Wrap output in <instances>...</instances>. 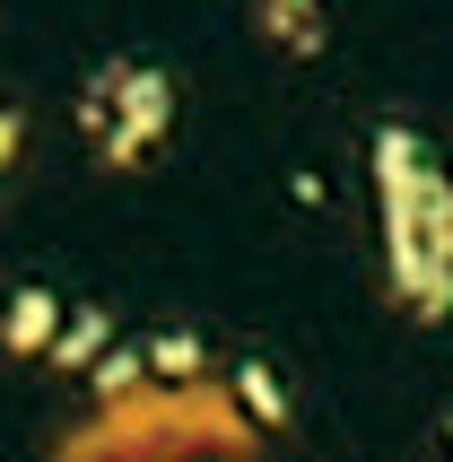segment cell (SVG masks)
<instances>
[{
  "instance_id": "5",
  "label": "cell",
  "mask_w": 453,
  "mask_h": 462,
  "mask_svg": "<svg viewBox=\"0 0 453 462\" xmlns=\"http://www.w3.org/2000/svg\"><path fill=\"white\" fill-rule=\"evenodd\" d=\"M97 349H105V323H97V314H70V323H61V340H52V358H61V366L97 358Z\"/></svg>"
},
{
  "instance_id": "4",
  "label": "cell",
  "mask_w": 453,
  "mask_h": 462,
  "mask_svg": "<svg viewBox=\"0 0 453 462\" xmlns=\"http://www.w3.org/2000/svg\"><path fill=\"white\" fill-rule=\"evenodd\" d=\"M262 26H271V44H288V52L323 44V9H314V0H262Z\"/></svg>"
},
{
  "instance_id": "6",
  "label": "cell",
  "mask_w": 453,
  "mask_h": 462,
  "mask_svg": "<svg viewBox=\"0 0 453 462\" xmlns=\"http://www.w3.org/2000/svg\"><path fill=\"white\" fill-rule=\"evenodd\" d=\"M18 140H26V123H18V114H9V105H0V175L18 166Z\"/></svg>"
},
{
  "instance_id": "1",
  "label": "cell",
  "mask_w": 453,
  "mask_h": 462,
  "mask_svg": "<svg viewBox=\"0 0 453 462\" xmlns=\"http://www.w3.org/2000/svg\"><path fill=\"white\" fill-rule=\"evenodd\" d=\"M375 209H384V262L393 297L419 323L453 306V183L410 131H375Z\"/></svg>"
},
{
  "instance_id": "2",
  "label": "cell",
  "mask_w": 453,
  "mask_h": 462,
  "mask_svg": "<svg viewBox=\"0 0 453 462\" xmlns=\"http://www.w3.org/2000/svg\"><path fill=\"white\" fill-rule=\"evenodd\" d=\"M79 123H88L105 166H140V157L166 140V123H175V88H166V70H149V61H105V70L88 79V97H79Z\"/></svg>"
},
{
  "instance_id": "3",
  "label": "cell",
  "mask_w": 453,
  "mask_h": 462,
  "mask_svg": "<svg viewBox=\"0 0 453 462\" xmlns=\"http://www.w3.org/2000/svg\"><path fill=\"white\" fill-rule=\"evenodd\" d=\"M0 340H9V349H52V340H61V306H52L44 288H18L9 314H0Z\"/></svg>"
}]
</instances>
